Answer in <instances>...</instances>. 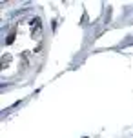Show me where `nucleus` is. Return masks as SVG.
<instances>
[]
</instances>
